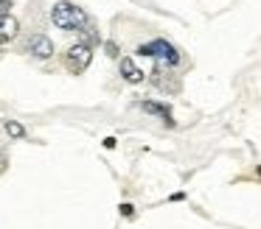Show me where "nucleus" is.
I'll return each mask as SVG.
<instances>
[{
  "label": "nucleus",
  "mask_w": 261,
  "mask_h": 229,
  "mask_svg": "<svg viewBox=\"0 0 261 229\" xmlns=\"http://www.w3.org/2000/svg\"><path fill=\"white\" fill-rule=\"evenodd\" d=\"M104 48H107V53H110V56H118V48H115V42H107Z\"/></svg>",
  "instance_id": "9b49d317"
},
{
  "label": "nucleus",
  "mask_w": 261,
  "mask_h": 229,
  "mask_svg": "<svg viewBox=\"0 0 261 229\" xmlns=\"http://www.w3.org/2000/svg\"><path fill=\"white\" fill-rule=\"evenodd\" d=\"M121 215H124V218H135V207H132L129 201H124V204H121Z\"/></svg>",
  "instance_id": "1a4fd4ad"
},
{
  "label": "nucleus",
  "mask_w": 261,
  "mask_h": 229,
  "mask_svg": "<svg viewBox=\"0 0 261 229\" xmlns=\"http://www.w3.org/2000/svg\"><path fill=\"white\" fill-rule=\"evenodd\" d=\"M135 53H138V56H149V59H154L160 67H177V64H180V50H177L171 42H166V39L141 42Z\"/></svg>",
  "instance_id": "f03ea898"
},
{
  "label": "nucleus",
  "mask_w": 261,
  "mask_h": 229,
  "mask_svg": "<svg viewBox=\"0 0 261 229\" xmlns=\"http://www.w3.org/2000/svg\"><path fill=\"white\" fill-rule=\"evenodd\" d=\"M90 61H93V50L87 42H76L73 48L65 50V67H68L70 73H76V76L85 73L87 67H90Z\"/></svg>",
  "instance_id": "7ed1b4c3"
},
{
  "label": "nucleus",
  "mask_w": 261,
  "mask_h": 229,
  "mask_svg": "<svg viewBox=\"0 0 261 229\" xmlns=\"http://www.w3.org/2000/svg\"><path fill=\"white\" fill-rule=\"evenodd\" d=\"M51 22L57 28H62V31H76V34H87L93 28L87 11L68 3V0H59V3L51 6Z\"/></svg>",
  "instance_id": "f257e3e1"
},
{
  "label": "nucleus",
  "mask_w": 261,
  "mask_h": 229,
  "mask_svg": "<svg viewBox=\"0 0 261 229\" xmlns=\"http://www.w3.org/2000/svg\"><path fill=\"white\" fill-rule=\"evenodd\" d=\"M12 0H0V14H9V11H12Z\"/></svg>",
  "instance_id": "9d476101"
},
{
  "label": "nucleus",
  "mask_w": 261,
  "mask_h": 229,
  "mask_svg": "<svg viewBox=\"0 0 261 229\" xmlns=\"http://www.w3.org/2000/svg\"><path fill=\"white\" fill-rule=\"evenodd\" d=\"M17 31H20V22L12 14H0V45L12 42L17 37Z\"/></svg>",
  "instance_id": "0eeeda50"
},
{
  "label": "nucleus",
  "mask_w": 261,
  "mask_h": 229,
  "mask_svg": "<svg viewBox=\"0 0 261 229\" xmlns=\"http://www.w3.org/2000/svg\"><path fill=\"white\" fill-rule=\"evenodd\" d=\"M25 50L37 59H51L54 56V42L45 37V34H31L29 42H25Z\"/></svg>",
  "instance_id": "20e7f679"
},
{
  "label": "nucleus",
  "mask_w": 261,
  "mask_h": 229,
  "mask_svg": "<svg viewBox=\"0 0 261 229\" xmlns=\"http://www.w3.org/2000/svg\"><path fill=\"white\" fill-rule=\"evenodd\" d=\"M138 109H143L146 115L160 117L166 126H174V117H171V109L166 104H158V101H138Z\"/></svg>",
  "instance_id": "39448f33"
},
{
  "label": "nucleus",
  "mask_w": 261,
  "mask_h": 229,
  "mask_svg": "<svg viewBox=\"0 0 261 229\" xmlns=\"http://www.w3.org/2000/svg\"><path fill=\"white\" fill-rule=\"evenodd\" d=\"M3 171H6V156L0 154V173H3Z\"/></svg>",
  "instance_id": "f8f14e48"
},
{
  "label": "nucleus",
  "mask_w": 261,
  "mask_h": 229,
  "mask_svg": "<svg viewBox=\"0 0 261 229\" xmlns=\"http://www.w3.org/2000/svg\"><path fill=\"white\" fill-rule=\"evenodd\" d=\"M6 132H9V137H14V140H23L25 137L23 123H17V120H6Z\"/></svg>",
  "instance_id": "6e6552de"
},
{
  "label": "nucleus",
  "mask_w": 261,
  "mask_h": 229,
  "mask_svg": "<svg viewBox=\"0 0 261 229\" xmlns=\"http://www.w3.org/2000/svg\"><path fill=\"white\" fill-rule=\"evenodd\" d=\"M121 78L129 81V84H141L143 78H146V73H143L141 67L129 59V56H124V59H121Z\"/></svg>",
  "instance_id": "423d86ee"
},
{
  "label": "nucleus",
  "mask_w": 261,
  "mask_h": 229,
  "mask_svg": "<svg viewBox=\"0 0 261 229\" xmlns=\"http://www.w3.org/2000/svg\"><path fill=\"white\" fill-rule=\"evenodd\" d=\"M255 176H258V179H261V165H258V168H255Z\"/></svg>",
  "instance_id": "ddd939ff"
}]
</instances>
